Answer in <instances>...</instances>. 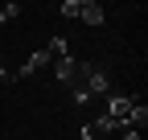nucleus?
I'll use <instances>...</instances> for the list:
<instances>
[{
  "instance_id": "2",
  "label": "nucleus",
  "mask_w": 148,
  "mask_h": 140,
  "mask_svg": "<svg viewBox=\"0 0 148 140\" xmlns=\"http://www.w3.org/2000/svg\"><path fill=\"white\" fill-rule=\"evenodd\" d=\"M136 103H140V99H132V95H107V119L115 124V132L127 128V115H132Z\"/></svg>"
},
{
  "instance_id": "8",
  "label": "nucleus",
  "mask_w": 148,
  "mask_h": 140,
  "mask_svg": "<svg viewBox=\"0 0 148 140\" xmlns=\"http://www.w3.org/2000/svg\"><path fill=\"white\" fill-rule=\"evenodd\" d=\"M16 12H21V8H16V4H0V25H4V21H12V16Z\"/></svg>"
},
{
  "instance_id": "6",
  "label": "nucleus",
  "mask_w": 148,
  "mask_h": 140,
  "mask_svg": "<svg viewBox=\"0 0 148 140\" xmlns=\"http://www.w3.org/2000/svg\"><path fill=\"white\" fill-rule=\"evenodd\" d=\"M53 74H58V82H66V86H70V74H74V58H70V54L53 58Z\"/></svg>"
},
{
  "instance_id": "9",
  "label": "nucleus",
  "mask_w": 148,
  "mask_h": 140,
  "mask_svg": "<svg viewBox=\"0 0 148 140\" xmlns=\"http://www.w3.org/2000/svg\"><path fill=\"white\" fill-rule=\"evenodd\" d=\"M123 140H144V136H140L136 128H123Z\"/></svg>"
},
{
  "instance_id": "7",
  "label": "nucleus",
  "mask_w": 148,
  "mask_h": 140,
  "mask_svg": "<svg viewBox=\"0 0 148 140\" xmlns=\"http://www.w3.org/2000/svg\"><path fill=\"white\" fill-rule=\"evenodd\" d=\"M144 124H148V107H144V103H136V107H132V115H127V128H136V132H140Z\"/></svg>"
},
{
  "instance_id": "1",
  "label": "nucleus",
  "mask_w": 148,
  "mask_h": 140,
  "mask_svg": "<svg viewBox=\"0 0 148 140\" xmlns=\"http://www.w3.org/2000/svg\"><path fill=\"white\" fill-rule=\"evenodd\" d=\"M107 70L95 62H74V74H70V95H74V107H86L95 95H107Z\"/></svg>"
},
{
  "instance_id": "5",
  "label": "nucleus",
  "mask_w": 148,
  "mask_h": 140,
  "mask_svg": "<svg viewBox=\"0 0 148 140\" xmlns=\"http://www.w3.org/2000/svg\"><path fill=\"white\" fill-rule=\"evenodd\" d=\"M111 132H115V124H111L107 115H99L95 124H86V128H82V140H111Z\"/></svg>"
},
{
  "instance_id": "3",
  "label": "nucleus",
  "mask_w": 148,
  "mask_h": 140,
  "mask_svg": "<svg viewBox=\"0 0 148 140\" xmlns=\"http://www.w3.org/2000/svg\"><path fill=\"white\" fill-rule=\"evenodd\" d=\"M49 62H53V54H49V45H41V49H37V54H29V58H25V66L16 70V78H29V74H37V70H45Z\"/></svg>"
},
{
  "instance_id": "10",
  "label": "nucleus",
  "mask_w": 148,
  "mask_h": 140,
  "mask_svg": "<svg viewBox=\"0 0 148 140\" xmlns=\"http://www.w3.org/2000/svg\"><path fill=\"white\" fill-rule=\"evenodd\" d=\"M0 82H8V66H4V58H0Z\"/></svg>"
},
{
  "instance_id": "4",
  "label": "nucleus",
  "mask_w": 148,
  "mask_h": 140,
  "mask_svg": "<svg viewBox=\"0 0 148 140\" xmlns=\"http://www.w3.org/2000/svg\"><path fill=\"white\" fill-rule=\"evenodd\" d=\"M74 16H78V21H86V25H103V21H107L103 4H95V0H78V8H74Z\"/></svg>"
}]
</instances>
